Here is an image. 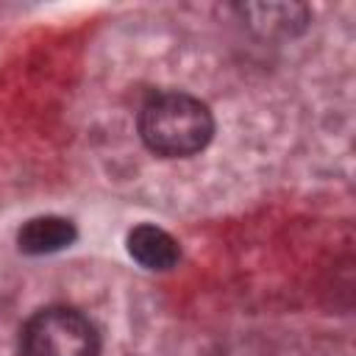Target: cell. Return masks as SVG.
Instances as JSON below:
<instances>
[{
    "instance_id": "1",
    "label": "cell",
    "mask_w": 356,
    "mask_h": 356,
    "mask_svg": "<svg viewBox=\"0 0 356 356\" xmlns=\"http://www.w3.org/2000/svg\"><path fill=\"white\" fill-rule=\"evenodd\" d=\"M139 136L145 147L164 159L200 153L214 136L209 106L186 92H159L139 108Z\"/></svg>"
},
{
    "instance_id": "3",
    "label": "cell",
    "mask_w": 356,
    "mask_h": 356,
    "mask_svg": "<svg viewBox=\"0 0 356 356\" xmlns=\"http://www.w3.org/2000/svg\"><path fill=\"white\" fill-rule=\"evenodd\" d=\"M128 253L145 270H159V273L175 267L181 259L178 242L164 228L150 225V222H142L128 231Z\"/></svg>"
},
{
    "instance_id": "4",
    "label": "cell",
    "mask_w": 356,
    "mask_h": 356,
    "mask_svg": "<svg viewBox=\"0 0 356 356\" xmlns=\"http://www.w3.org/2000/svg\"><path fill=\"white\" fill-rule=\"evenodd\" d=\"M75 236H78V231L70 220L44 214V217L28 220L17 231V245L28 256H47V253H58V250L70 248L75 242Z\"/></svg>"
},
{
    "instance_id": "2",
    "label": "cell",
    "mask_w": 356,
    "mask_h": 356,
    "mask_svg": "<svg viewBox=\"0 0 356 356\" xmlns=\"http://www.w3.org/2000/svg\"><path fill=\"white\" fill-rule=\"evenodd\" d=\"M22 356H97L100 337L95 323L72 306L39 309L19 331Z\"/></svg>"
},
{
    "instance_id": "5",
    "label": "cell",
    "mask_w": 356,
    "mask_h": 356,
    "mask_svg": "<svg viewBox=\"0 0 356 356\" xmlns=\"http://www.w3.org/2000/svg\"><path fill=\"white\" fill-rule=\"evenodd\" d=\"M239 14L264 33H295L309 22V8L300 3H250Z\"/></svg>"
}]
</instances>
